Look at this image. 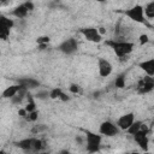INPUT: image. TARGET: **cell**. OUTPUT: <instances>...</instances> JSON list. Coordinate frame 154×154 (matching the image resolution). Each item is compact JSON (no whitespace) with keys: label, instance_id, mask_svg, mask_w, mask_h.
Wrapping results in <instances>:
<instances>
[{"label":"cell","instance_id":"obj_18","mask_svg":"<svg viewBox=\"0 0 154 154\" xmlns=\"http://www.w3.org/2000/svg\"><path fill=\"white\" fill-rule=\"evenodd\" d=\"M142 124H143L142 122H140V120H135V122L131 124V126H130V128H129L126 131H128L130 135H135L137 131H140V130H141Z\"/></svg>","mask_w":154,"mask_h":154},{"label":"cell","instance_id":"obj_20","mask_svg":"<svg viewBox=\"0 0 154 154\" xmlns=\"http://www.w3.org/2000/svg\"><path fill=\"white\" fill-rule=\"evenodd\" d=\"M63 89L61 88H54L52 90H49V97L55 100V99H60V96L63 95Z\"/></svg>","mask_w":154,"mask_h":154},{"label":"cell","instance_id":"obj_29","mask_svg":"<svg viewBox=\"0 0 154 154\" xmlns=\"http://www.w3.org/2000/svg\"><path fill=\"white\" fill-rule=\"evenodd\" d=\"M140 42H141V45L147 43V42H148V35H146V34L141 35V36H140Z\"/></svg>","mask_w":154,"mask_h":154},{"label":"cell","instance_id":"obj_28","mask_svg":"<svg viewBox=\"0 0 154 154\" xmlns=\"http://www.w3.org/2000/svg\"><path fill=\"white\" fill-rule=\"evenodd\" d=\"M43 130H46V126H45V125H36V126L32 129V132H34V134H37V132H41V131H43Z\"/></svg>","mask_w":154,"mask_h":154},{"label":"cell","instance_id":"obj_26","mask_svg":"<svg viewBox=\"0 0 154 154\" xmlns=\"http://www.w3.org/2000/svg\"><path fill=\"white\" fill-rule=\"evenodd\" d=\"M35 97H37V99H40V100H45V99L49 97V91H47V90H40V91L35 95Z\"/></svg>","mask_w":154,"mask_h":154},{"label":"cell","instance_id":"obj_7","mask_svg":"<svg viewBox=\"0 0 154 154\" xmlns=\"http://www.w3.org/2000/svg\"><path fill=\"white\" fill-rule=\"evenodd\" d=\"M138 94H147L154 90V77L153 76H146L138 81L137 88H136Z\"/></svg>","mask_w":154,"mask_h":154},{"label":"cell","instance_id":"obj_9","mask_svg":"<svg viewBox=\"0 0 154 154\" xmlns=\"http://www.w3.org/2000/svg\"><path fill=\"white\" fill-rule=\"evenodd\" d=\"M134 122H135V113L129 112V113H125V114H123L118 118L117 125L120 130H128Z\"/></svg>","mask_w":154,"mask_h":154},{"label":"cell","instance_id":"obj_25","mask_svg":"<svg viewBox=\"0 0 154 154\" xmlns=\"http://www.w3.org/2000/svg\"><path fill=\"white\" fill-rule=\"evenodd\" d=\"M69 90H70L72 94H79V93L82 91L81 87H79L78 84H76V83H71L70 87H69Z\"/></svg>","mask_w":154,"mask_h":154},{"label":"cell","instance_id":"obj_6","mask_svg":"<svg viewBox=\"0 0 154 154\" xmlns=\"http://www.w3.org/2000/svg\"><path fill=\"white\" fill-rule=\"evenodd\" d=\"M119 128L117 124L109 122V120H105L100 124L99 126V132L102 135V136H106V137H113V136H117L119 134Z\"/></svg>","mask_w":154,"mask_h":154},{"label":"cell","instance_id":"obj_10","mask_svg":"<svg viewBox=\"0 0 154 154\" xmlns=\"http://www.w3.org/2000/svg\"><path fill=\"white\" fill-rule=\"evenodd\" d=\"M97 69H99V75L101 77H108L113 71L112 64L105 58H99L97 59Z\"/></svg>","mask_w":154,"mask_h":154},{"label":"cell","instance_id":"obj_5","mask_svg":"<svg viewBox=\"0 0 154 154\" xmlns=\"http://www.w3.org/2000/svg\"><path fill=\"white\" fill-rule=\"evenodd\" d=\"M79 32L84 36V38L89 42L93 43H99L102 41V34L99 31V29L93 28V26H87V28H82L79 29Z\"/></svg>","mask_w":154,"mask_h":154},{"label":"cell","instance_id":"obj_11","mask_svg":"<svg viewBox=\"0 0 154 154\" xmlns=\"http://www.w3.org/2000/svg\"><path fill=\"white\" fill-rule=\"evenodd\" d=\"M36 138L35 137H29V138H23L18 142H16V146L25 152H34V144H35Z\"/></svg>","mask_w":154,"mask_h":154},{"label":"cell","instance_id":"obj_8","mask_svg":"<svg viewBox=\"0 0 154 154\" xmlns=\"http://www.w3.org/2000/svg\"><path fill=\"white\" fill-rule=\"evenodd\" d=\"M58 49L64 53V54H67V55H71L73 53L77 52L78 49V42L76 41V38H67L65 41H63L59 46H58Z\"/></svg>","mask_w":154,"mask_h":154},{"label":"cell","instance_id":"obj_27","mask_svg":"<svg viewBox=\"0 0 154 154\" xmlns=\"http://www.w3.org/2000/svg\"><path fill=\"white\" fill-rule=\"evenodd\" d=\"M36 42H37L38 45H46V43L49 42V37H47V36H41V37H38V38L36 40Z\"/></svg>","mask_w":154,"mask_h":154},{"label":"cell","instance_id":"obj_13","mask_svg":"<svg viewBox=\"0 0 154 154\" xmlns=\"http://www.w3.org/2000/svg\"><path fill=\"white\" fill-rule=\"evenodd\" d=\"M29 12H30V11H29L28 6L25 5V2H23V4L18 5L17 7H14V8L11 11V14H12L13 17H16V18L22 19V18H25Z\"/></svg>","mask_w":154,"mask_h":154},{"label":"cell","instance_id":"obj_14","mask_svg":"<svg viewBox=\"0 0 154 154\" xmlns=\"http://www.w3.org/2000/svg\"><path fill=\"white\" fill-rule=\"evenodd\" d=\"M17 83H19L22 87L26 88V89H35L40 85V82L36 81L35 78H31V77H23V78H19L17 79Z\"/></svg>","mask_w":154,"mask_h":154},{"label":"cell","instance_id":"obj_3","mask_svg":"<svg viewBox=\"0 0 154 154\" xmlns=\"http://www.w3.org/2000/svg\"><path fill=\"white\" fill-rule=\"evenodd\" d=\"M124 16H126L129 19L140 23V24H146V19H144V7H142L141 5H135L129 7L128 10L123 11Z\"/></svg>","mask_w":154,"mask_h":154},{"label":"cell","instance_id":"obj_2","mask_svg":"<svg viewBox=\"0 0 154 154\" xmlns=\"http://www.w3.org/2000/svg\"><path fill=\"white\" fill-rule=\"evenodd\" d=\"M84 134H85V148H87V152L89 153H96L100 150V147H101V141H102V135L100 134H95L93 131H89V130H84Z\"/></svg>","mask_w":154,"mask_h":154},{"label":"cell","instance_id":"obj_15","mask_svg":"<svg viewBox=\"0 0 154 154\" xmlns=\"http://www.w3.org/2000/svg\"><path fill=\"white\" fill-rule=\"evenodd\" d=\"M22 89V85L19 83L17 84H13V85H10L7 87L4 91H2V97L4 99H12L14 95H17V93Z\"/></svg>","mask_w":154,"mask_h":154},{"label":"cell","instance_id":"obj_32","mask_svg":"<svg viewBox=\"0 0 154 154\" xmlns=\"http://www.w3.org/2000/svg\"><path fill=\"white\" fill-rule=\"evenodd\" d=\"M93 1H96V2H105L106 0H93Z\"/></svg>","mask_w":154,"mask_h":154},{"label":"cell","instance_id":"obj_17","mask_svg":"<svg viewBox=\"0 0 154 154\" xmlns=\"http://www.w3.org/2000/svg\"><path fill=\"white\" fill-rule=\"evenodd\" d=\"M144 16L147 18H154V0L144 6Z\"/></svg>","mask_w":154,"mask_h":154},{"label":"cell","instance_id":"obj_24","mask_svg":"<svg viewBox=\"0 0 154 154\" xmlns=\"http://www.w3.org/2000/svg\"><path fill=\"white\" fill-rule=\"evenodd\" d=\"M10 30L11 29H7L5 26H0V37L2 40H7V37L10 36Z\"/></svg>","mask_w":154,"mask_h":154},{"label":"cell","instance_id":"obj_19","mask_svg":"<svg viewBox=\"0 0 154 154\" xmlns=\"http://www.w3.org/2000/svg\"><path fill=\"white\" fill-rule=\"evenodd\" d=\"M24 108L26 109V112H32V111L36 109V103L34 101V96L30 93L28 94V103H26V106Z\"/></svg>","mask_w":154,"mask_h":154},{"label":"cell","instance_id":"obj_12","mask_svg":"<svg viewBox=\"0 0 154 154\" xmlns=\"http://www.w3.org/2000/svg\"><path fill=\"white\" fill-rule=\"evenodd\" d=\"M138 67L142 71H144V73L147 76H154V58H150V59L141 61L138 64Z\"/></svg>","mask_w":154,"mask_h":154},{"label":"cell","instance_id":"obj_30","mask_svg":"<svg viewBox=\"0 0 154 154\" xmlns=\"http://www.w3.org/2000/svg\"><path fill=\"white\" fill-rule=\"evenodd\" d=\"M25 5L28 6V8H29V11H30V12L34 10V2H32V1H30V0L25 1Z\"/></svg>","mask_w":154,"mask_h":154},{"label":"cell","instance_id":"obj_4","mask_svg":"<svg viewBox=\"0 0 154 154\" xmlns=\"http://www.w3.org/2000/svg\"><path fill=\"white\" fill-rule=\"evenodd\" d=\"M148 126L146 124H142V128L140 131H137L134 136V141L137 143V146L142 149V150H148L149 147V138H148Z\"/></svg>","mask_w":154,"mask_h":154},{"label":"cell","instance_id":"obj_1","mask_svg":"<svg viewBox=\"0 0 154 154\" xmlns=\"http://www.w3.org/2000/svg\"><path fill=\"white\" fill-rule=\"evenodd\" d=\"M106 45L109 46L112 48V51L114 52V54L123 59L125 57H128L135 48V45L132 42H128V41H106Z\"/></svg>","mask_w":154,"mask_h":154},{"label":"cell","instance_id":"obj_22","mask_svg":"<svg viewBox=\"0 0 154 154\" xmlns=\"http://www.w3.org/2000/svg\"><path fill=\"white\" fill-rule=\"evenodd\" d=\"M114 85L117 88H124L125 87V75H120L116 78L114 81Z\"/></svg>","mask_w":154,"mask_h":154},{"label":"cell","instance_id":"obj_16","mask_svg":"<svg viewBox=\"0 0 154 154\" xmlns=\"http://www.w3.org/2000/svg\"><path fill=\"white\" fill-rule=\"evenodd\" d=\"M13 25H14L13 19H10V18H7V17L4 16V14L0 17V26H5V28H7V29H12Z\"/></svg>","mask_w":154,"mask_h":154},{"label":"cell","instance_id":"obj_23","mask_svg":"<svg viewBox=\"0 0 154 154\" xmlns=\"http://www.w3.org/2000/svg\"><path fill=\"white\" fill-rule=\"evenodd\" d=\"M37 118H38V112L35 109V111H32V112H28V114L25 116V119L28 120V122H36L37 120Z\"/></svg>","mask_w":154,"mask_h":154},{"label":"cell","instance_id":"obj_31","mask_svg":"<svg viewBox=\"0 0 154 154\" xmlns=\"http://www.w3.org/2000/svg\"><path fill=\"white\" fill-rule=\"evenodd\" d=\"M59 100H61V101H67V100H70V97H69V95H67V94L63 93V95L60 96V99H59Z\"/></svg>","mask_w":154,"mask_h":154},{"label":"cell","instance_id":"obj_21","mask_svg":"<svg viewBox=\"0 0 154 154\" xmlns=\"http://www.w3.org/2000/svg\"><path fill=\"white\" fill-rule=\"evenodd\" d=\"M46 148V142L41 138H36L35 144H34V152H41Z\"/></svg>","mask_w":154,"mask_h":154}]
</instances>
